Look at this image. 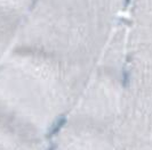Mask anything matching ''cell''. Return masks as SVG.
<instances>
[{
    "label": "cell",
    "mask_w": 152,
    "mask_h": 150,
    "mask_svg": "<svg viewBox=\"0 0 152 150\" xmlns=\"http://www.w3.org/2000/svg\"><path fill=\"white\" fill-rule=\"evenodd\" d=\"M65 123H66V118H65L64 116L58 117V118L53 123V125L50 126L49 131H48V133H47V136L50 138V136H54L55 134H57V133L60 132V130L64 126Z\"/></svg>",
    "instance_id": "cell-1"
},
{
    "label": "cell",
    "mask_w": 152,
    "mask_h": 150,
    "mask_svg": "<svg viewBox=\"0 0 152 150\" xmlns=\"http://www.w3.org/2000/svg\"><path fill=\"white\" fill-rule=\"evenodd\" d=\"M129 2H130V0H125V5H126V6H128Z\"/></svg>",
    "instance_id": "cell-2"
},
{
    "label": "cell",
    "mask_w": 152,
    "mask_h": 150,
    "mask_svg": "<svg viewBox=\"0 0 152 150\" xmlns=\"http://www.w3.org/2000/svg\"><path fill=\"white\" fill-rule=\"evenodd\" d=\"M49 150H55V146H53V147H50V149Z\"/></svg>",
    "instance_id": "cell-3"
}]
</instances>
